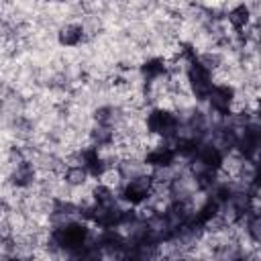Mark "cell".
Segmentation results:
<instances>
[{"label":"cell","mask_w":261,"mask_h":261,"mask_svg":"<svg viewBox=\"0 0 261 261\" xmlns=\"http://www.w3.org/2000/svg\"><path fill=\"white\" fill-rule=\"evenodd\" d=\"M163 71H165V65H163V61H159V59H153V61L145 63V75H147L149 80H155V77L163 75Z\"/></svg>","instance_id":"8"},{"label":"cell","mask_w":261,"mask_h":261,"mask_svg":"<svg viewBox=\"0 0 261 261\" xmlns=\"http://www.w3.org/2000/svg\"><path fill=\"white\" fill-rule=\"evenodd\" d=\"M151 190H153V177L141 175V177L128 179V184L122 190V196H124V200L133 202V204H141L143 200H147L151 196Z\"/></svg>","instance_id":"1"},{"label":"cell","mask_w":261,"mask_h":261,"mask_svg":"<svg viewBox=\"0 0 261 261\" xmlns=\"http://www.w3.org/2000/svg\"><path fill=\"white\" fill-rule=\"evenodd\" d=\"M145 161L149 165H153V167H167L173 161V151L169 147H155V149H151L147 153Z\"/></svg>","instance_id":"3"},{"label":"cell","mask_w":261,"mask_h":261,"mask_svg":"<svg viewBox=\"0 0 261 261\" xmlns=\"http://www.w3.org/2000/svg\"><path fill=\"white\" fill-rule=\"evenodd\" d=\"M88 177V169L84 165H73L65 171V181L71 184V186H82Z\"/></svg>","instance_id":"6"},{"label":"cell","mask_w":261,"mask_h":261,"mask_svg":"<svg viewBox=\"0 0 261 261\" xmlns=\"http://www.w3.org/2000/svg\"><path fill=\"white\" fill-rule=\"evenodd\" d=\"M82 37H84L82 27L71 24V27H65V29L59 33V43L65 45V47H75V45L82 41Z\"/></svg>","instance_id":"4"},{"label":"cell","mask_w":261,"mask_h":261,"mask_svg":"<svg viewBox=\"0 0 261 261\" xmlns=\"http://www.w3.org/2000/svg\"><path fill=\"white\" fill-rule=\"evenodd\" d=\"M208 98H210V104L218 112H226L230 108L232 100H234V92L228 86H212L210 92H208Z\"/></svg>","instance_id":"2"},{"label":"cell","mask_w":261,"mask_h":261,"mask_svg":"<svg viewBox=\"0 0 261 261\" xmlns=\"http://www.w3.org/2000/svg\"><path fill=\"white\" fill-rule=\"evenodd\" d=\"M228 22L234 27V29H245L247 27V22H249V8L245 6V4H241V6H237V8H232L230 10V14H228Z\"/></svg>","instance_id":"5"},{"label":"cell","mask_w":261,"mask_h":261,"mask_svg":"<svg viewBox=\"0 0 261 261\" xmlns=\"http://www.w3.org/2000/svg\"><path fill=\"white\" fill-rule=\"evenodd\" d=\"M12 177H14V184L16 186H27L35 177V171H33V167L29 163H20V165H16V171H14Z\"/></svg>","instance_id":"7"}]
</instances>
